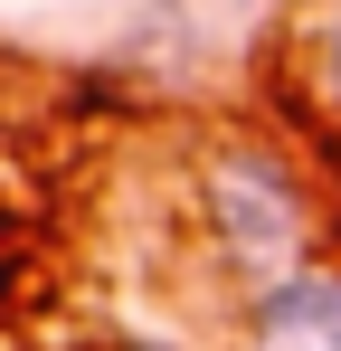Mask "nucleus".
<instances>
[{
	"label": "nucleus",
	"instance_id": "obj_1",
	"mask_svg": "<svg viewBox=\"0 0 341 351\" xmlns=\"http://www.w3.org/2000/svg\"><path fill=\"white\" fill-rule=\"evenodd\" d=\"M209 219H218V256L256 294L313 266V256H303V190H294V171L266 162V152L218 162V180H209Z\"/></svg>",
	"mask_w": 341,
	"mask_h": 351
},
{
	"label": "nucleus",
	"instance_id": "obj_2",
	"mask_svg": "<svg viewBox=\"0 0 341 351\" xmlns=\"http://www.w3.org/2000/svg\"><path fill=\"white\" fill-rule=\"evenodd\" d=\"M247 351H341V266H303L247 304Z\"/></svg>",
	"mask_w": 341,
	"mask_h": 351
},
{
	"label": "nucleus",
	"instance_id": "obj_3",
	"mask_svg": "<svg viewBox=\"0 0 341 351\" xmlns=\"http://www.w3.org/2000/svg\"><path fill=\"white\" fill-rule=\"evenodd\" d=\"M313 86H323V105L341 114V0L313 19Z\"/></svg>",
	"mask_w": 341,
	"mask_h": 351
}]
</instances>
